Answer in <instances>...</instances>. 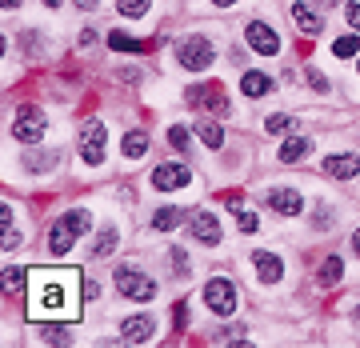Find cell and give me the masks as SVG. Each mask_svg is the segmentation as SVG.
<instances>
[{"mask_svg": "<svg viewBox=\"0 0 360 348\" xmlns=\"http://www.w3.org/2000/svg\"><path fill=\"white\" fill-rule=\"evenodd\" d=\"M44 129H49V120H44L40 108H20L13 120V136L20 144H40L44 141Z\"/></svg>", "mask_w": 360, "mask_h": 348, "instance_id": "cell-4", "label": "cell"}, {"mask_svg": "<svg viewBox=\"0 0 360 348\" xmlns=\"http://www.w3.org/2000/svg\"><path fill=\"white\" fill-rule=\"evenodd\" d=\"M188 104H193V108H205V112H229V96H224V89L212 84V80L188 89Z\"/></svg>", "mask_w": 360, "mask_h": 348, "instance_id": "cell-9", "label": "cell"}, {"mask_svg": "<svg viewBox=\"0 0 360 348\" xmlns=\"http://www.w3.org/2000/svg\"><path fill=\"white\" fill-rule=\"evenodd\" d=\"M324 176H333V181H352L360 172V156L356 153H336V156H324L321 165Z\"/></svg>", "mask_w": 360, "mask_h": 348, "instance_id": "cell-11", "label": "cell"}, {"mask_svg": "<svg viewBox=\"0 0 360 348\" xmlns=\"http://www.w3.org/2000/svg\"><path fill=\"white\" fill-rule=\"evenodd\" d=\"M252 269H257V276L264 284H276L284 276V264L281 257H272V252H252Z\"/></svg>", "mask_w": 360, "mask_h": 348, "instance_id": "cell-14", "label": "cell"}, {"mask_svg": "<svg viewBox=\"0 0 360 348\" xmlns=\"http://www.w3.org/2000/svg\"><path fill=\"white\" fill-rule=\"evenodd\" d=\"M176 60L188 68V72H205V68H212V60H217V49H212L205 37H188V40H180Z\"/></svg>", "mask_w": 360, "mask_h": 348, "instance_id": "cell-3", "label": "cell"}, {"mask_svg": "<svg viewBox=\"0 0 360 348\" xmlns=\"http://www.w3.org/2000/svg\"><path fill=\"white\" fill-rule=\"evenodd\" d=\"M356 321H360V309H356Z\"/></svg>", "mask_w": 360, "mask_h": 348, "instance_id": "cell-42", "label": "cell"}, {"mask_svg": "<svg viewBox=\"0 0 360 348\" xmlns=\"http://www.w3.org/2000/svg\"><path fill=\"white\" fill-rule=\"evenodd\" d=\"M309 148H312L309 136H292V141L281 144V160H284V165H296V160H304V156H309Z\"/></svg>", "mask_w": 360, "mask_h": 348, "instance_id": "cell-18", "label": "cell"}, {"mask_svg": "<svg viewBox=\"0 0 360 348\" xmlns=\"http://www.w3.org/2000/svg\"><path fill=\"white\" fill-rule=\"evenodd\" d=\"M188 236L193 240H200V245H220V220L212 208H196L193 217H188Z\"/></svg>", "mask_w": 360, "mask_h": 348, "instance_id": "cell-8", "label": "cell"}, {"mask_svg": "<svg viewBox=\"0 0 360 348\" xmlns=\"http://www.w3.org/2000/svg\"><path fill=\"white\" fill-rule=\"evenodd\" d=\"M120 153H124V160H141V156L148 153V136H144V132H124Z\"/></svg>", "mask_w": 360, "mask_h": 348, "instance_id": "cell-20", "label": "cell"}, {"mask_svg": "<svg viewBox=\"0 0 360 348\" xmlns=\"http://www.w3.org/2000/svg\"><path fill=\"white\" fill-rule=\"evenodd\" d=\"M212 4H220V8H224V4H236V0H212Z\"/></svg>", "mask_w": 360, "mask_h": 348, "instance_id": "cell-41", "label": "cell"}, {"mask_svg": "<svg viewBox=\"0 0 360 348\" xmlns=\"http://www.w3.org/2000/svg\"><path fill=\"white\" fill-rule=\"evenodd\" d=\"M356 68H360V60H356Z\"/></svg>", "mask_w": 360, "mask_h": 348, "instance_id": "cell-43", "label": "cell"}, {"mask_svg": "<svg viewBox=\"0 0 360 348\" xmlns=\"http://www.w3.org/2000/svg\"><path fill=\"white\" fill-rule=\"evenodd\" d=\"M264 205L276 208L281 217H296V212L304 208V200H300V193H296V188H272V193L264 196Z\"/></svg>", "mask_w": 360, "mask_h": 348, "instance_id": "cell-12", "label": "cell"}, {"mask_svg": "<svg viewBox=\"0 0 360 348\" xmlns=\"http://www.w3.org/2000/svg\"><path fill=\"white\" fill-rule=\"evenodd\" d=\"M28 316L32 321H77L80 316V272L77 269H37L28 281Z\"/></svg>", "mask_w": 360, "mask_h": 348, "instance_id": "cell-1", "label": "cell"}, {"mask_svg": "<svg viewBox=\"0 0 360 348\" xmlns=\"http://www.w3.org/2000/svg\"><path fill=\"white\" fill-rule=\"evenodd\" d=\"M340 272H345V260H340V257H328V260L321 264V272H316V276H321V284H336V281H340Z\"/></svg>", "mask_w": 360, "mask_h": 348, "instance_id": "cell-25", "label": "cell"}, {"mask_svg": "<svg viewBox=\"0 0 360 348\" xmlns=\"http://www.w3.org/2000/svg\"><path fill=\"white\" fill-rule=\"evenodd\" d=\"M292 20H296V28H300V32H309V37H316V32L324 28V20H321V16L312 13L309 4H300V0L292 4Z\"/></svg>", "mask_w": 360, "mask_h": 348, "instance_id": "cell-16", "label": "cell"}, {"mask_svg": "<svg viewBox=\"0 0 360 348\" xmlns=\"http://www.w3.org/2000/svg\"><path fill=\"white\" fill-rule=\"evenodd\" d=\"M333 52L340 56V60H348V56H356V52H360V40H356V37H340V40L333 44Z\"/></svg>", "mask_w": 360, "mask_h": 348, "instance_id": "cell-28", "label": "cell"}, {"mask_svg": "<svg viewBox=\"0 0 360 348\" xmlns=\"http://www.w3.org/2000/svg\"><path fill=\"white\" fill-rule=\"evenodd\" d=\"M345 20H348V28H360V4H352V0H348V8H345Z\"/></svg>", "mask_w": 360, "mask_h": 348, "instance_id": "cell-33", "label": "cell"}, {"mask_svg": "<svg viewBox=\"0 0 360 348\" xmlns=\"http://www.w3.org/2000/svg\"><path fill=\"white\" fill-rule=\"evenodd\" d=\"M28 281H32V272L28 269H4V297H20V292H28Z\"/></svg>", "mask_w": 360, "mask_h": 348, "instance_id": "cell-17", "label": "cell"}, {"mask_svg": "<svg viewBox=\"0 0 360 348\" xmlns=\"http://www.w3.org/2000/svg\"><path fill=\"white\" fill-rule=\"evenodd\" d=\"M240 89H245V96H269L272 92V77H264V72H245V80H240Z\"/></svg>", "mask_w": 360, "mask_h": 348, "instance_id": "cell-19", "label": "cell"}, {"mask_svg": "<svg viewBox=\"0 0 360 348\" xmlns=\"http://www.w3.org/2000/svg\"><path fill=\"white\" fill-rule=\"evenodd\" d=\"M104 141H108V132H104L101 120H84V129H80V160H84V165H101Z\"/></svg>", "mask_w": 360, "mask_h": 348, "instance_id": "cell-6", "label": "cell"}, {"mask_svg": "<svg viewBox=\"0 0 360 348\" xmlns=\"http://www.w3.org/2000/svg\"><path fill=\"white\" fill-rule=\"evenodd\" d=\"M116 245H120V240H116V228H104L101 236L92 240V257H112Z\"/></svg>", "mask_w": 360, "mask_h": 348, "instance_id": "cell-24", "label": "cell"}, {"mask_svg": "<svg viewBox=\"0 0 360 348\" xmlns=\"http://www.w3.org/2000/svg\"><path fill=\"white\" fill-rule=\"evenodd\" d=\"M153 184L160 193H176V188H188L193 184V168L188 165H176V160H168V165H156L153 168Z\"/></svg>", "mask_w": 360, "mask_h": 348, "instance_id": "cell-7", "label": "cell"}, {"mask_svg": "<svg viewBox=\"0 0 360 348\" xmlns=\"http://www.w3.org/2000/svg\"><path fill=\"white\" fill-rule=\"evenodd\" d=\"M56 160H60V153H28L25 156V168H28V172H49Z\"/></svg>", "mask_w": 360, "mask_h": 348, "instance_id": "cell-23", "label": "cell"}, {"mask_svg": "<svg viewBox=\"0 0 360 348\" xmlns=\"http://www.w3.org/2000/svg\"><path fill=\"white\" fill-rule=\"evenodd\" d=\"M112 281H116V288H120L129 300H141V304H148V300L156 297V281H148V276H144L141 269H132V264H120Z\"/></svg>", "mask_w": 360, "mask_h": 348, "instance_id": "cell-2", "label": "cell"}, {"mask_svg": "<svg viewBox=\"0 0 360 348\" xmlns=\"http://www.w3.org/2000/svg\"><path fill=\"white\" fill-rule=\"evenodd\" d=\"M168 144L180 148V153H184V148H193V144H188V129H184V124H172V129H168Z\"/></svg>", "mask_w": 360, "mask_h": 348, "instance_id": "cell-29", "label": "cell"}, {"mask_svg": "<svg viewBox=\"0 0 360 348\" xmlns=\"http://www.w3.org/2000/svg\"><path fill=\"white\" fill-rule=\"evenodd\" d=\"M245 40L260 52V56H276V52H281V37H276V32H272V28L264 25V20H248Z\"/></svg>", "mask_w": 360, "mask_h": 348, "instance_id": "cell-10", "label": "cell"}, {"mask_svg": "<svg viewBox=\"0 0 360 348\" xmlns=\"http://www.w3.org/2000/svg\"><path fill=\"white\" fill-rule=\"evenodd\" d=\"M108 44H112L116 52H144V40L124 37V32H108Z\"/></svg>", "mask_w": 360, "mask_h": 348, "instance_id": "cell-26", "label": "cell"}, {"mask_svg": "<svg viewBox=\"0 0 360 348\" xmlns=\"http://www.w3.org/2000/svg\"><path fill=\"white\" fill-rule=\"evenodd\" d=\"M0 4H4V8H16V4H20V0H0Z\"/></svg>", "mask_w": 360, "mask_h": 348, "instance_id": "cell-39", "label": "cell"}, {"mask_svg": "<svg viewBox=\"0 0 360 348\" xmlns=\"http://www.w3.org/2000/svg\"><path fill=\"white\" fill-rule=\"evenodd\" d=\"M352 252L360 257V228H356V236H352Z\"/></svg>", "mask_w": 360, "mask_h": 348, "instance_id": "cell-38", "label": "cell"}, {"mask_svg": "<svg viewBox=\"0 0 360 348\" xmlns=\"http://www.w3.org/2000/svg\"><path fill=\"white\" fill-rule=\"evenodd\" d=\"M77 8H84V13H92V8H96V0H77Z\"/></svg>", "mask_w": 360, "mask_h": 348, "instance_id": "cell-37", "label": "cell"}, {"mask_svg": "<svg viewBox=\"0 0 360 348\" xmlns=\"http://www.w3.org/2000/svg\"><path fill=\"white\" fill-rule=\"evenodd\" d=\"M168 260H172V269H176V276H188V257H184V248H172V252H168Z\"/></svg>", "mask_w": 360, "mask_h": 348, "instance_id": "cell-31", "label": "cell"}, {"mask_svg": "<svg viewBox=\"0 0 360 348\" xmlns=\"http://www.w3.org/2000/svg\"><path fill=\"white\" fill-rule=\"evenodd\" d=\"M196 136H200L208 148H220V144H224V129L212 124V120H200V124H196Z\"/></svg>", "mask_w": 360, "mask_h": 348, "instance_id": "cell-22", "label": "cell"}, {"mask_svg": "<svg viewBox=\"0 0 360 348\" xmlns=\"http://www.w3.org/2000/svg\"><path fill=\"white\" fill-rule=\"evenodd\" d=\"M4 248H8V252L20 248V232H16V228H4Z\"/></svg>", "mask_w": 360, "mask_h": 348, "instance_id": "cell-34", "label": "cell"}, {"mask_svg": "<svg viewBox=\"0 0 360 348\" xmlns=\"http://www.w3.org/2000/svg\"><path fill=\"white\" fill-rule=\"evenodd\" d=\"M180 220H184V208H156V212H153V228L156 232H168V228H176Z\"/></svg>", "mask_w": 360, "mask_h": 348, "instance_id": "cell-21", "label": "cell"}, {"mask_svg": "<svg viewBox=\"0 0 360 348\" xmlns=\"http://www.w3.org/2000/svg\"><path fill=\"white\" fill-rule=\"evenodd\" d=\"M148 4H153V0H116L120 16H129V20H141V16L148 13Z\"/></svg>", "mask_w": 360, "mask_h": 348, "instance_id": "cell-27", "label": "cell"}, {"mask_svg": "<svg viewBox=\"0 0 360 348\" xmlns=\"http://www.w3.org/2000/svg\"><path fill=\"white\" fill-rule=\"evenodd\" d=\"M44 4H49V8H60V4H65V0H44Z\"/></svg>", "mask_w": 360, "mask_h": 348, "instance_id": "cell-40", "label": "cell"}, {"mask_svg": "<svg viewBox=\"0 0 360 348\" xmlns=\"http://www.w3.org/2000/svg\"><path fill=\"white\" fill-rule=\"evenodd\" d=\"M72 245H77V232H68L65 224L56 220V224L49 228V252H52V257H65Z\"/></svg>", "mask_w": 360, "mask_h": 348, "instance_id": "cell-15", "label": "cell"}, {"mask_svg": "<svg viewBox=\"0 0 360 348\" xmlns=\"http://www.w3.org/2000/svg\"><path fill=\"white\" fill-rule=\"evenodd\" d=\"M184 321H188V309H184V300L176 304V328H184Z\"/></svg>", "mask_w": 360, "mask_h": 348, "instance_id": "cell-36", "label": "cell"}, {"mask_svg": "<svg viewBox=\"0 0 360 348\" xmlns=\"http://www.w3.org/2000/svg\"><path fill=\"white\" fill-rule=\"evenodd\" d=\"M309 84L312 89H321V92H328V80H324L321 72H309Z\"/></svg>", "mask_w": 360, "mask_h": 348, "instance_id": "cell-35", "label": "cell"}, {"mask_svg": "<svg viewBox=\"0 0 360 348\" xmlns=\"http://www.w3.org/2000/svg\"><path fill=\"white\" fill-rule=\"evenodd\" d=\"M236 224H240V232H257V228H260V220L252 217V212H245V208L236 212Z\"/></svg>", "mask_w": 360, "mask_h": 348, "instance_id": "cell-32", "label": "cell"}, {"mask_svg": "<svg viewBox=\"0 0 360 348\" xmlns=\"http://www.w3.org/2000/svg\"><path fill=\"white\" fill-rule=\"evenodd\" d=\"M120 333H124L129 344H144V340L156 333V321H153V316H129V321L120 324Z\"/></svg>", "mask_w": 360, "mask_h": 348, "instance_id": "cell-13", "label": "cell"}, {"mask_svg": "<svg viewBox=\"0 0 360 348\" xmlns=\"http://www.w3.org/2000/svg\"><path fill=\"white\" fill-rule=\"evenodd\" d=\"M205 304L217 312V316H232V312H236V284L224 281V276L208 281L205 284Z\"/></svg>", "mask_w": 360, "mask_h": 348, "instance_id": "cell-5", "label": "cell"}, {"mask_svg": "<svg viewBox=\"0 0 360 348\" xmlns=\"http://www.w3.org/2000/svg\"><path fill=\"white\" fill-rule=\"evenodd\" d=\"M292 129H296V116H284V112L269 116V132H292Z\"/></svg>", "mask_w": 360, "mask_h": 348, "instance_id": "cell-30", "label": "cell"}]
</instances>
